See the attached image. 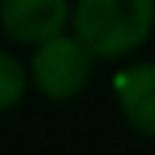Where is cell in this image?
Masks as SVG:
<instances>
[{"mask_svg":"<svg viewBox=\"0 0 155 155\" xmlns=\"http://www.w3.org/2000/svg\"><path fill=\"white\" fill-rule=\"evenodd\" d=\"M155 31V0H76L70 34L94 61L134 55Z\"/></svg>","mask_w":155,"mask_h":155,"instance_id":"1","label":"cell"},{"mask_svg":"<svg viewBox=\"0 0 155 155\" xmlns=\"http://www.w3.org/2000/svg\"><path fill=\"white\" fill-rule=\"evenodd\" d=\"M94 58L70 31L34 46L31 55V82L46 101H73L91 82Z\"/></svg>","mask_w":155,"mask_h":155,"instance_id":"2","label":"cell"},{"mask_svg":"<svg viewBox=\"0 0 155 155\" xmlns=\"http://www.w3.org/2000/svg\"><path fill=\"white\" fill-rule=\"evenodd\" d=\"M70 0H0V31L18 46H40L70 31Z\"/></svg>","mask_w":155,"mask_h":155,"instance_id":"3","label":"cell"},{"mask_svg":"<svg viewBox=\"0 0 155 155\" xmlns=\"http://www.w3.org/2000/svg\"><path fill=\"white\" fill-rule=\"evenodd\" d=\"M113 97L122 119L143 137H155V61H140L113 76Z\"/></svg>","mask_w":155,"mask_h":155,"instance_id":"4","label":"cell"},{"mask_svg":"<svg viewBox=\"0 0 155 155\" xmlns=\"http://www.w3.org/2000/svg\"><path fill=\"white\" fill-rule=\"evenodd\" d=\"M31 85V73L28 67L6 49H0V113H6L21 104Z\"/></svg>","mask_w":155,"mask_h":155,"instance_id":"5","label":"cell"}]
</instances>
